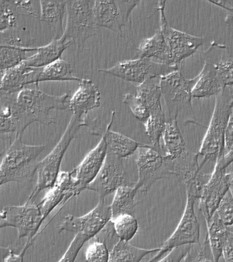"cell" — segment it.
I'll use <instances>...</instances> for the list:
<instances>
[{"label": "cell", "instance_id": "obj_1", "mask_svg": "<svg viewBox=\"0 0 233 262\" xmlns=\"http://www.w3.org/2000/svg\"><path fill=\"white\" fill-rule=\"evenodd\" d=\"M232 104L233 87L225 88L216 96L214 112L197 153L198 157L202 158L200 163L201 169L206 162L216 163L223 156L225 131Z\"/></svg>", "mask_w": 233, "mask_h": 262}, {"label": "cell", "instance_id": "obj_2", "mask_svg": "<svg viewBox=\"0 0 233 262\" xmlns=\"http://www.w3.org/2000/svg\"><path fill=\"white\" fill-rule=\"evenodd\" d=\"M45 149L46 145L25 144L22 137H16L4 151L0 165V173L6 184L31 181L37 171V159Z\"/></svg>", "mask_w": 233, "mask_h": 262}, {"label": "cell", "instance_id": "obj_3", "mask_svg": "<svg viewBox=\"0 0 233 262\" xmlns=\"http://www.w3.org/2000/svg\"><path fill=\"white\" fill-rule=\"evenodd\" d=\"M84 126H86L85 119L73 115L60 140L44 159L38 162L36 184L29 196L28 202H35L37 196L42 190L52 187L60 173L61 162L65 151L71 141L75 139L78 131Z\"/></svg>", "mask_w": 233, "mask_h": 262}, {"label": "cell", "instance_id": "obj_4", "mask_svg": "<svg viewBox=\"0 0 233 262\" xmlns=\"http://www.w3.org/2000/svg\"><path fill=\"white\" fill-rule=\"evenodd\" d=\"M195 83L194 79L183 77L180 70L159 78L161 96L167 108V120H177L178 117H188V122H194L192 104V90Z\"/></svg>", "mask_w": 233, "mask_h": 262}, {"label": "cell", "instance_id": "obj_5", "mask_svg": "<svg viewBox=\"0 0 233 262\" xmlns=\"http://www.w3.org/2000/svg\"><path fill=\"white\" fill-rule=\"evenodd\" d=\"M69 98L68 93L61 96L50 95L41 90L38 84H34L18 92L16 100L34 122L50 125L56 122L51 117L53 111H69Z\"/></svg>", "mask_w": 233, "mask_h": 262}, {"label": "cell", "instance_id": "obj_6", "mask_svg": "<svg viewBox=\"0 0 233 262\" xmlns=\"http://www.w3.org/2000/svg\"><path fill=\"white\" fill-rule=\"evenodd\" d=\"M94 1H66L67 22L63 38L78 49L96 34Z\"/></svg>", "mask_w": 233, "mask_h": 262}, {"label": "cell", "instance_id": "obj_7", "mask_svg": "<svg viewBox=\"0 0 233 262\" xmlns=\"http://www.w3.org/2000/svg\"><path fill=\"white\" fill-rule=\"evenodd\" d=\"M138 169V181L135 184L143 193L147 194L153 184L173 176L172 163L151 145L141 144L134 153Z\"/></svg>", "mask_w": 233, "mask_h": 262}, {"label": "cell", "instance_id": "obj_8", "mask_svg": "<svg viewBox=\"0 0 233 262\" xmlns=\"http://www.w3.org/2000/svg\"><path fill=\"white\" fill-rule=\"evenodd\" d=\"M166 1H159L157 4V10L159 13V30L169 49L172 66L179 69L182 61L194 54L205 40L201 37L176 30L170 26L166 17Z\"/></svg>", "mask_w": 233, "mask_h": 262}, {"label": "cell", "instance_id": "obj_9", "mask_svg": "<svg viewBox=\"0 0 233 262\" xmlns=\"http://www.w3.org/2000/svg\"><path fill=\"white\" fill-rule=\"evenodd\" d=\"M0 229L11 227L17 229L18 239L27 237L34 243L43 224L42 215L38 204L27 202L22 206H8L0 210Z\"/></svg>", "mask_w": 233, "mask_h": 262}, {"label": "cell", "instance_id": "obj_10", "mask_svg": "<svg viewBox=\"0 0 233 262\" xmlns=\"http://www.w3.org/2000/svg\"><path fill=\"white\" fill-rule=\"evenodd\" d=\"M177 70L179 69L157 62L153 59L136 58L120 61L110 69L99 70L98 72L114 76L125 81L140 85Z\"/></svg>", "mask_w": 233, "mask_h": 262}, {"label": "cell", "instance_id": "obj_11", "mask_svg": "<svg viewBox=\"0 0 233 262\" xmlns=\"http://www.w3.org/2000/svg\"><path fill=\"white\" fill-rule=\"evenodd\" d=\"M196 200L197 198L195 196L187 193L185 210L175 230L169 238L161 245L156 255L147 262H156L165 253H169L175 248L199 243L200 225L194 208Z\"/></svg>", "mask_w": 233, "mask_h": 262}, {"label": "cell", "instance_id": "obj_12", "mask_svg": "<svg viewBox=\"0 0 233 262\" xmlns=\"http://www.w3.org/2000/svg\"><path fill=\"white\" fill-rule=\"evenodd\" d=\"M111 218L110 206L106 204L103 199H99L97 206L83 216L67 215L57 227V231L59 233L64 231L75 233V235L81 233L91 239L105 228Z\"/></svg>", "mask_w": 233, "mask_h": 262}, {"label": "cell", "instance_id": "obj_13", "mask_svg": "<svg viewBox=\"0 0 233 262\" xmlns=\"http://www.w3.org/2000/svg\"><path fill=\"white\" fill-rule=\"evenodd\" d=\"M141 1H94V16L96 27L122 33L123 28L131 26L130 15Z\"/></svg>", "mask_w": 233, "mask_h": 262}, {"label": "cell", "instance_id": "obj_14", "mask_svg": "<svg viewBox=\"0 0 233 262\" xmlns=\"http://www.w3.org/2000/svg\"><path fill=\"white\" fill-rule=\"evenodd\" d=\"M215 163L214 171L204 184L198 198V208L206 222L216 212L221 201L229 190L227 168L224 167L221 157Z\"/></svg>", "mask_w": 233, "mask_h": 262}, {"label": "cell", "instance_id": "obj_15", "mask_svg": "<svg viewBox=\"0 0 233 262\" xmlns=\"http://www.w3.org/2000/svg\"><path fill=\"white\" fill-rule=\"evenodd\" d=\"M16 94L3 95L0 97V139H10L22 136L24 131L34 120L19 105ZM14 137V138H15Z\"/></svg>", "mask_w": 233, "mask_h": 262}, {"label": "cell", "instance_id": "obj_16", "mask_svg": "<svg viewBox=\"0 0 233 262\" xmlns=\"http://www.w3.org/2000/svg\"><path fill=\"white\" fill-rule=\"evenodd\" d=\"M126 176L124 159L107 154L99 173L86 189L95 192L99 199L104 200L108 194L115 192L119 188L124 185Z\"/></svg>", "mask_w": 233, "mask_h": 262}, {"label": "cell", "instance_id": "obj_17", "mask_svg": "<svg viewBox=\"0 0 233 262\" xmlns=\"http://www.w3.org/2000/svg\"><path fill=\"white\" fill-rule=\"evenodd\" d=\"M73 175L72 171H60L55 184L38 204L43 223L55 208L61 205L64 206L72 198L82 192Z\"/></svg>", "mask_w": 233, "mask_h": 262}, {"label": "cell", "instance_id": "obj_18", "mask_svg": "<svg viewBox=\"0 0 233 262\" xmlns=\"http://www.w3.org/2000/svg\"><path fill=\"white\" fill-rule=\"evenodd\" d=\"M38 47L25 46L15 29L0 31V72L19 64L28 58L27 53Z\"/></svg>", "mask_w": 233, "mask_h": 262}, {"label": "cell", "instance_id": "obj_19", "mask_svg": "<svg viewBox=\"0 0 233 262\" xmlns=\"http://www.w3.org/2000/svg\"><path fill=\"white\" fill-rule=\"evenodd\" d=\"M39 69L27 66L24 61L2 72L0 77V94L13 95L28 85L39 84Z\"/></svg>", "mask_w": 233, "mask_h": 262}, {"label": "cell", "instance_id": "obj_20", "mask_svg": "<svg viewBox=\"0 0 233 262\" xmlns=\"http://www.w3.org/2000/svg\"><path fill=\"white\" fill-rule=\"evenodd\" d=\"M106 155V141L103 135L98 145L89 151L81 163L72 171L82 191L95 179L103 165Z\"/></svg>", "mask_w": 233, "mask_h": 262}, {"label": "cell", "instance_id": "obj_21", "mask_svg": "<svg viewBox=\"0 0 233 262\" xmlns=\"http://www.w3.org/2000/svg\"><path fill=\"white\" fill-rule=\"evenodd\" d=\"M101 105V94L97 85L91 80L83 79L79 82V88L69 99V111L73 115L87 121L90 111Z\"/></svg>", "mask_w": 233, "mask_h": 262}, {"label": "cell", "instance_id": "obj_22", "mask_svg": "<svg viewBox=\"0 0 233 262\" xmlns=\"http://www.w3.org/2000/svg\"><path fill=\"white\" fill-rule=\"evenodd\" d=\"M204 62L216 69L225 87H233V57L226 45L216 42L211 43L206 51L200 52Z\"/></svg>", "mask_w": 233, "mask_h": 262}, {"label": "cell", "instance_id": "obj_23", "mask_svg": "<svg viewBox=\"0 0 233 262\" xmlns=\"http://www.w3.org/2000/svg\"><path fill=\"white\" fill-rule=\"evenodd\" d=\"M225 88L216 69L204 62L201 72L195 77L192 90V98H210L218 96Z\"/></svg>", "mask_w": 233, "mask_h": 262}, {"label": "cell", "instance_id": "obj_24", "mask_svg": "<svg viewBox=\"0 0 233 262\" xmlns=\"http://www.w3.org/2000/svg\"><path fill=\"white\" fill-rule=\"evenodd\" d=\"M162 139L165 157L169 161L181 159L190 151L180 130L177 120H167Z\"/></svg>", "mask_w": 233, "mask_h": 262}, {"label": "cell", "instance_id": "obj_25", "mask_svg": "<svg viewBox=\"0 0 233 262\" xmlns=\"http://www.w3.org/2000/svg\"><path fill=\"white\" fill-rule=\"evenodd\" d=\"M114 116L115 112L113 111L112 112L111 119L107 124L105 133L103 135L106 141V153L115 155L122 159H126L134 155L141 144L122 133L116 132L110 129L114 122Z\"/></svg>", "mask_w": 233, "mask_h": 262}, {"label": "cell", "instance_id": "obj_26", "mask_svg": "<svg viewBox=\"0 0 233 262\" xmlns=\"http://www.w3.org/2000/svg\"><path fill=\"white\" fill-rule=\"evenodd\" d=\"M136 57L137 58H149L154 61L155 59L157 62L173 67L171 64L169 49L159 28L153 36L141 41L137 48Z\"/></svg>", "mask_w": 233, "mask_h": 262}, {"label": "cell", "instance_id": "obj_27", "mask_svg": "<svg viewBox=\"0 0 233 262\" xmlns=\"http://www.w3.org/2000/svg\"><path fill=\"white\" fill-rule=\"evenodd\" d=\"M71 45L63 37L59 39L53 38L48 45L38 47L36 53L28 57L24 61V63L28 67L36 69L46 67L60 59L65 49Z\"/></svg>", "mask_w": 233, "mask_h": 262}, {"label": "cell", "instance_id": "obj_28", "mask_svg": "<svg viewBox=\"0 0 233 262\" xmlns=\"http://www.w3.org/2000/svg\"><path fill=\"white\" fill-rule=\"evenodd\" d=\"M40 18L54 34V39L63 36V20L66 12V1H40Z\"/></svg>", "mask_w": 233, "mask_h": 262}, {"label": "cell", "instance_id": "obj_29", "mask_svg": "<svg viewBox=\"0 0 233 262\" xmlns=\"http://www.w3.org/2000/svg\"><path fill=\"white\" fill-rule=\"evenodd\" d=\"M207 237L211 251L215 262H219L222 256L223 249L230 236L231 231L225 226L216 214L206 222Z\"/></svg>", "mask_w": 233, "mask_h": 262}, {"label": "cell", "instance_id": "obj_30", "mask_svg": "<svg viewBox=\"0 0 233 262\" xmlns=\"http://www.w3.org/2000/svg\"><path fill=\"white\" fill-rule=\"evenodd\" d=\"M139 190L138 186L123 185L115 191L113 200L110 205L112 219L124 214H131L135 207L138 204L135 200L137 192Z\"/></svg>", "mask_w": 233, "mask_h": 262}, {"label": "cell", "instance_id": "obj_31", "mask_svg": "<svg viewBox=\"0 0 233 262\" xmlns=\"http://www.w3.org/2000/svg\"><path fill=\"white\" fill-rule=\"evenodd\" d=\"M159 248L147 249L120 241L110 251L108 262H141L149 254L158 252Z\"/></svg>", "mask_w": 233, "mask_h": 262}, {"label": "cell", "instance_id": "obj_32", "mask_svg": "<svg viewBox=\"0 0 233 262\" xmlns=\"http://www.w3.org/2000/svg\"><path fill=\"white\" fill-rule=\"evenodd\" d=\"M73 75L71 63L59 59L46 67L39 68L38 83L44 81H81Z\"/></svg>", "mask_w": 233, "mask_h": 262}, {"label": "cell", "instance_id": "obj_33", "mask_svg": "<svg viewBox=\"0 0 233 262\" xmlns=\"http://www.w3.org/2000/svg\"><path fill=\"white\" fill-rule=\"evenodd\" d=\"M145 133L149 137L151 146L160 152V139L167 124V117L162 106L151 111L149 118L144 123Z\"/></svg>", "mask_w": 233, "mask_h": 262}, {"label": "cell", "instance_id": "obj_34", "mask_svg": "<svg viewBox=\"0 0 233 262\" xmlns=\"http://www.w3.org/2000/svg\"><path fill=\"white\" fill-rule=\"evenodd\" d=\"M155 79L145 82L136 86L135 95L140 100L141 103L149 111H151L161 106V92L159 82H155Z\"/></svg>", "mask_w": 233, "mask_h": 262}, {"label": "cell", "instance_id": "obj_35", "mask_svg": "<svg viewBox=\"0 0 233 262\" xmlns=\"http://www.w3.org/2000/svg\"><path fill=\"white\" fill-rule=\"evenodd\" d=\"M114 233L120 241L130 243L139 229L138 221L131 214H124L110 220Z\"/></svg>", "mask_w": 233, "mask_h": 262}, {"label": "cell", "instance_id": "obj_36", "mask_svg": "<svg viewBox=\"0 0 233 262\" xmlns=\"http://www.w3.org/2000/svg\"><path fill=\"white\" fill-rule=\"evenodd\" d=\"M20 14L16 1L0 0V31L15 29Z\"/></svg>", "mask_w": 233, "mask_h": 262}, {"label": "cell", "instance_id": "obj_37", "mask_svg": "<svg viewBox=\"0 0 233 262\" xmlns=\"http://www.w3.org/2000/svg\"><path fill=\"white\" fill-rule=\"evenodd\" d=\"M93 242L87 247L85 252L86 262H108L110 251L106 246V239L100 241L98 235Z\"/></svg>", "mask_w": 233, "mask_h": 262}, {"label": "cell", "instance_id": "obj_38", "mask_svg": "<svg viewBox=\"0 0 233 262\" xmlns=\"http://www.w3.org/2000/svg\"><path fill=\"white\" fill-rule=\"evenodd\" d=\"M215 214L225 226L228 228L233 226V196L229 190L221 201Z\"/></svg>", "mask_w": 233, "mask_h": 262}, {"label": "cell", "instance_id": "obj_39", "mask_svg": "<svg viewBox=\"0 0 233 262\" xmlns=\"http://www.w3.org/2000/svg\"><path fill=\"white\" fill-rule=\"evenodd\" d=\"M123 102L128 105L132 114L141 122L144 123L149 118V111L141 103L135 94L131 93L124 94Z\"/></svg>", "mask_w": 233, "mask_h": 262}, {"label": "cell", "instance_id": "obj_40", "mask_svg": "<svg viewBox=\"0 0 233 262\" xmlns=\"http://www.w3.org/2000/svg\"><path fill=\"white\" fill-rule=\"evenodd\" d=\"M89 239V237L81 233L76 234L66 251L58 262H75L78 254L79 253L84 245Z\"/></svg>", "mask_w": 233, "mask_h": 262}, {"label": "cell", "instance_id": "obj_41", "mask_svg": "<svg viewBox=\"0 0 233 262\" xmlns=\"http://www.w3.org/2000/svg\"><path fill=\"white\" fill-rule=\"evenodd\" d=\"M192 250V245H184L175 248L170 251L166 257L161 258L156 262H181L183 258Z\"/></svg>", "mask_w": 233, "mask_h": 262}, {"label": "cell", "instance_id": "obj_42", "mask_svg": "<svg viewBox=\"0 0 233 262\" xmlns=\"http://www.w3.org/2000/svg\"><path fill=\"white\" fill-rule=\"evenodd\" d=\"M233 147V104L229 116L224 135V145L223 156L228 153Z\"/></svg>", "mask_w": 233, "mask_h": 262}, {"label": "cell", "instance_id": "obj_43", "mask_svg": "<svg viewBox=\"0 0 233 262\" xmlns=\"http://www.w3.org/2000/svg\"><path fill=\"white\" fill-rule=\"evenodd\" d=\"M194 262H215L206 236Z\"/></svg>", "mask_w": 233, "mask_h": 262}, {"label": "cell", "instance_id": "obj_44", "mask_svg": "<svg viewBox=\"0 0 233 262\" xmlns=\"http://www.w3.org/2000/svg\"><path fill=\"white\" fill-rule=\"evenodd\" d=\"M209 2L230 12V14H227L226 17L225 18V22L233 31V6L227 2L212 1Z\"/></svg>", "mask_w": 233, "mask_h": 262}, {"label": "cell", "instance_id": "obj_45", "mask_svg": "<svg viewBox=\"0 0 233 262\" xmlns=\"http://www.w3.org/2000/svg\"><path fill=\"white\" fill-rule=\"evenodd\" d=\"M33 244L34 243H31L30 241H27L22 251L18 254H15L12 251L6 262H25V255H26V252Z\"/></svg>", "mask_w": 233, "mask_h": 262}, {"label": "cell", "instance_id": "obj_46", "mask_svg": "<svg viewBox=\"0 0 233 262\" xmlns=\"http://www.w3.org/2000/svg\"><path fill=\"white\" fill-rule=\"evenodd\" d=\"M222 256L225 262H233V245L229 239L223 249Z\"/></svg>", "mask_w": 233, "mask_h": 262}, {"label": "cell", "instance_id": "obj_47", "mask_svg": "<svg viewBox=\"0 0 233 262\" xmlns=\"http://www.w3.org/2000/svg\"><path fill=\"white\" fill-rule=\"evenodd\" d=\"M224 167L228 168L233 163V147L228 153L221 157Z\"/></svg>", "mask_w": 233, "mask_h": 262}, {"label": "cell", "instance_id": "obj_48", "mask_svg": "<svg viewBox=\"0 0 233 262\" xmlns=\"http://www.w3.org/2000/svg\"><path fill=\"white\" fill-rule=\"evenodd\" d=\"M12 251L9 247H4L0 246V262H6Z\"/></svg>", "mask_w": 233, "mask_h": 262}, {"label": "cell", "instance_id": "obj_49", "mask_svg": "<svg viewBox=\"0 0 233 262\" xmlns=\"http://www.w3.org/2000/svg\"><path fill=\"white\" fill-rule=\"evenodd\" d=\"M227 177H228L229 191L233 196V171L227 172Z\"/></svg>", "mask_w": 233, "mask_h": 262}, {"label": "cell", "instance_id": "obj_50", "mask_svg": "<svg viewBox=\"0 0 233 262\" xmlns=\"http://www.w3.org/2000/svg\"><path fill=\"white\" fill-rule=\"evenodd\" d=\"M181 262H194L193 257H192V255L191 251L187 254V255H186L185 257L183 258Z\"/></svg>", "mask_w": 233, "mask_h": 262}, {"label": "cell", "instance_id": "obj_51", "mask_svg": "<svg viewBox=\"0 0 233 262\" xmlns=\"http://www.w3.org/2000/svg\"><path fill=\"white\" fill-rule=\"evenodd\" d=\"M6 184L5 180H4V178L3 176H2V173H0V186L2 185V184Z\"/></svg>", "mask_w": 233, "mask_h": 262}, {"label": "cell", "instance_id": "obj_52", "mask_svg": "<svg viewBox=\"0 0 233 262\" xmlns=\"http://www.w3.org/2000/svg\"><path fill=\"white\" fill-rule=\"evenodd\" d=\"M4 155V152H0V159H1L2 156Z\"/></svg>", "mask_w": 233, "mask_h": 262}, {"label": "cell", "instance_id": "obj_53", "mask_svg": "<svg viewBox=\"0 0 233 262\" xmlns=\"http://www.w3.org/2000/svg\"><path fill=\"white\" fill-rule=\"evenodd\" d=\"M230 166H232V169H233V163L232 164H231V165ZM232 171H233V170H232Z\"/></svg>", "mask_w": 233, "mask_h": 262}]
</instances>
